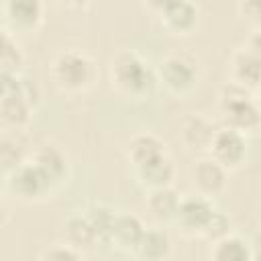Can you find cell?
Segmentation results:
<instances>
[{
	"instance_id": "83f0119b",
	"label": "cell",
	"mask_w": 261,
	"mask_h": 261,
	"mask_svg": "<svg viewBox=\"0 0 261 261\" xmlns=\"http://www.w3.org/2000/svg\"><path fill=\"white\" fill-rule=\"evenodd\" d=\"M247 49H249L251 53H255V55L261 59V29H257V31H253V33L249 35Z\"/></svg>"
},
{
	"instance_id": "d6986e66",
	"label": "cell",
	"mask_w": 261,
	"mask_h": 261,
	"mask_svg": "<svg viewBox=\"0 0 261 261\" xmlns=\"http://www.w3.org/2000/svg\"><path fill=\"white\" fill-rule=\"evenodd\" d=\"M181 198L177 196V192L167 186V188H157V190H149L145 206L149 210V214L157 220H171L177 214Z\"/></svg>"
},
{
	"instance_id": "277c9868",
	"label": "cell",
	"mask_w": 261,
	"mask_h": 261,
	"mask_svg": "<svg viewBox=\"0 0 261 261\" xmlns=\"http://www.w3.org/2000/svg\"><path fill=\"white\" fill-rule=\"evenodd\" d=\"M18 80H20V75L2 73L0 122H2V130H8V133L22 130L29 124L31 112H33V104L22 96Z\"/></svg>"
},
{
	"instance_id": "4316f807",
	"label": "cell",
	"mask_w": 261,
	"mask_h": 261,
	"mask_svg": "<svg viewBox=\"0 0 261 261\" xmlns=\"http://www.w3.org/2000/svg\"><path fill=\"white\" fill-rule=\"evenodd\" d=\"M239 8L245 12L247 18H251V20H255V22L261 24V0H249V2H243V4H239Z\"/></svg>"
},
{
	"instance_id": "484cf974",
	"label": "cell",
	"mask_w": 261,
	"mask_h": 261,
	"mask_svg": "<svg viewBox=\"0 0 261 261\" xmlns=\"http://www.w3.org/2000/svg\"><path fill=\"white\" fill-rule=\"evenodd\" d=\"M41 261H82V253L69 247L67 243H59L45 249L41 255Z\"/></svg>"
},
{
	"instance_id": "ac0fdd59",
	"label": "cell",
	"mask_w": 261,
	"mask_h": 261,
	"mask_svg": "<svg viewBox=\"0 0 261 261\" xmlns=\"http://www.w3.org/2000/svg\"><path fill=\"white\" fill-rule=\"evenodd\" d=\"M31 161H35L53 184H59L67 175V157L57 145H41Z\"/></svg>"
},
{
	"instance_id": "44dd1931",
	"label": "cell",
	"mask_w": 261,
	"mask_h": 261,
	"mask_svg": "<svg viewBox=\"0 0 261 261\" xmlns=\"http://www.w3.org/2000/svg\"><path fill=\"white\" fill-rule=\"evenodd\" d=\"M6 12L20 29H31L41 20V4L37 0H12L6 4Z\"/></svg>"
},
{
	"instance_id": "7c38bea8",
	"label": "cell",
	"mask_w": 261,
	"mask_h": 261,
	"mask_svg": "<svg viewBox=\"0 0 261 261\" xmlns=\"http://www.w3.org/2000/svg\"><path fill=\"white\" fill-rule=\"evenodd\" d=\"M143 232H145V226H143L141 218L135 216V214L124 212V214H116L108 241H112L118 249L135 251L139 241H141V237H143Z\"/></svg>"
},
{
	"instance_id": "6da1fadb",
	"label": "cell",
	"mask_w": 261,
	"mask_h": 261,
	"mask_svg": "<svg viewBox=\"0 0 261 261\" xmlns=\"http://www.w3.org/2000/svg\"><path fill=\"white\" fill-rule=\"evenodd\" d=\"M112 86L128 96H145L155 86V73L133 49H122L110 59Z\"/></svg>"
},
{
	"instance_id": "603a6c76",
	"label": "cell",
	"mask_w": 261,
	"mask_h": 261,
	"mask_svg": "<svg viewBox=\"0 0 261 261\" xmlns=\"http://www.w3.org/2000/svg\"><path fill=\"white\" fill-rule=\"evenodd\" d=\"M0 161L4 167V173L8 175L10 171H14L20 163H24L22 159V147L16 143V133H2L0 139Z\"/></svg>"
},
{
	"instance_id": "4dcf8cb0",
	"label": "cell",
	"mask_w": 261,
	"mask_h": 261,
	"mask_svg": "<svg viewBox=\"0 0 261 261\" xmlns=\"http://www.w3.org/2000/svg\"><path fill=\"white\" fill-rule=\"evenodd\" d=\"M259 94H261V86H259Z\"/></svg>"
},
{
	"instance_id": "9a60e30c",
	"label": "cell",
	"mask_w": 261,
	"mask_h": 261,
	"mask_svg": "<svg viewBox=\"0 0 261 261\" xmlns=\"http://www.w3.org/2000/svg\"><path fill=\"white\" fill-rule=\"evenodd\" d=\"M169 251H171L169 234L157 226L145 228V232L135 249L137 257H141L143 261H165Z\"/></svg>"
},
{
	"instance_id": "ffe728a7",
	"label": "cell",
	"mask_w": 261,
	"mask_h": 261,
	"mask_svg": "<svg viewBox=\"0 0 261 261\" xmlns=\"http://www.w3.org/2000/svg\"><path fill=\"white\" fill-rule=\"evenodd\" d=\"M210 261H253V251L243 237L226 234L212 243Z\"/></svg>"
},
{
	"instance_id": "e0dca14e",
	"label": "cell",
	"mask_w": 261,
	"mask_h": 261,
	"mask_svg": "<svg viewBox=\"0 0 261 261\" xmlns=\"http://www.w3.org/2000/svg\"><path fill=\"white\" fill-rule=\"evenodd\" d=\"M173 173H175V167H173L171 157H167V153H163L161 157L137 167V177L149 190L167 188L171 184V179H173Z\"/></svg>"
},
{
	"instance_id": "2e32d148",
	"label": "cell",
	"mask_w": 261,
	"mask_h": 261,
	"mask_svg": "<svg viewBox=\"0 0 261 261\" xmlns=\"http://www.w3.org/2000/svg\"><path fill=\"white\" fill-rule=\"evenodd\" d=\"M163 153H165V145L151 133L135 135L126 145V157L135 165V169L153 161V159H157V157H161Z\"/></svg>"
},
{
	"instance_id": "30bf717a",
	"label": "cell",
	"mask_w": 261,
	"mask_h": 261,
	"mask_svg": "<svg viewBox=\"0 0 261 261\" xmlns=\"http://www.w3.org/2000/svg\"><path fill=\"white\" fill-rule=\"evenodd\" d=\"M63 237H65V243L69 247H73L75 251L80 253H86V251H92L100 239L98 230L92 226L90 218L84 214H73L65 220V228H63Z\"/></svg>"
},
{
	"instance_id": "5b68a950",
	"label": "cell",
	"mask_w": 261,
	"mask_h": 261,
	"mask_svg": "<svg viewBox=\"0 0 261 261\" xmlns=\"http://www.w3.org/2000/svg\"><path fill=\"white\" fill-rule=\"evenodd\" d=\"M53 186L55 184L35 161H24L14 171L8 173V188L14 192V196L27 202L47 196Z\"/></svg>"
},
{
	"instance_id": "ba28073f",
	"label": "cell",
	"mask_w": 261,
	"mask_h": 261,
	"mask_svg": "<svg viewBox=\"0 0 261 261\" xmlns=\"http://www.w3.org/2000/svg\"><path fill=\"white\" fill-rule=\"evenodd\" d=\"M210 157L216 159L224 167H237L245 155H247V141L245 135L239 130H232L228 126H222L216 130L212 145H210Z\"/></svg>"
},
{
	"instance_id": "5bb4252c",
	"label": "cell",
	"mask_w": 261,
	"mask_h": 261,
	"mask_svg": "<svg viewBox=\"0 0 261 261\" xmlns=\"http://www.w3.org/2000/svg\"><path fill=\"white\" fill-rule=\"evenodd\" d=\"M161 10V20L167 29L175 33H186L196 24V6L186 0H173V2H161L157 4Z\"/></svg>"
},
{
	"instance_id": "52a82bcc",
	"label": "cell",
	"mask_w": 261,
	"mask_h": 261,
	"mask_svg": "<svg viewBox=\"0 0 261 261\" xmlns=\"http://www.w3.org/2000/svg\"><path fill=\"white\" fill-rule=\"evenodd\" d=\"M214 214V206L210 202V198L206 196H186L181 198L179 202V208H177V214H175V222L179 224L181 230L186 232H192V234H202L206 224L210 222Z\"/></svg>"
},
{
	"instance_id": "d4e9b609",
	"label": "cell",
	"mask_w": 261,
	"mask_h": 261,
	"mask_svg": "<svg viewBox=\"0 0 261 261\" xmlns=\"http://www.w3.org/2000/svg\"><path fill=\"white\" fill-rule=\"evenodd\" d=\"M228 228H230V220H228V216L226 214H222L220 210H214V214H212V218H210V222L206 224V228H204V232H202V237H206L208 241H218V239H222V237H226V234H230L228 232Z\"/></svg>"
},
{
	"instance_id": "f1b7e54d",
	"label": "cell",
	"mask_w": 261,
	"mask_h": 261,
	"mask_svg": "<svg viewBox=\"0 0 261 261\" xmlns=\"http://www.w3.org/2000/svg\"><path fill=\"white\" fill-rule=\"evenodd\" d=\"M253 261H261V253H257V255H253Z\"/></svg>"
},
{
	"instance_id": "8992f818",
	"label": "cell",
	"mask_w": 261,
	"mask_h": 261,
	"mask_svg": "<svg viewBox=\"0 0 261 261\" xmlns=\"http://www.w3.org/2000/svg\"><path fill=\"white\" fill-rule=\"evenodd\" d=\"M196 77H198L196 61L184 53H171L163 57L159 63V80L171 92H186L188 88L194 86Z\"/></svg>"
},
{
	"instance_id": "f546056e",
	"label": "cell",
	"mask_w": 261,
	"mask_h": 261,
	"mask_svg": "<svg viewBox=\"0 0 261 261\" xmlns=\"http://www.w3.org/2000/svg\"><path fill=\"white\" fill-rule=\"evenodd\" d=\"M259 220H261V208H259Z\"/></svg>"
},
{
	"instance_id": "7a4b0ae2",
	"label": "cell",
	"mask_w": 261,
	"mask_h": 261,
	"mask_svg": "<svg viewBox=\"0 0 261 261\" xmlns=\"http://www.w3.org/2000/svg\"><path fill=\"white\" fill-rule=\"evenodd\" d=\"M220 114L224 120V126L239 130V133H249L255 130L261 124V110L257 102L249 96L247 88L230 82L222 88L220 92Z\"/></svg>"
},
{
	"instance_id": "8fae6325",
	"label": "cell",
	"mask_w": 261,
	"mask_h": 261,
	"mask_svg": "<svg viewBox=\"0 0 261 261\" xmlns=\"http://www.w3.org/2000/svg\"><path fill=\"white\" fill-rule=\"evenodd\" d=\"M216 130L218 128H214V124L206 116L192 114L181 124V141L192 151H208Z\"/></svg>"
},
{
	"instance_id": "7402d4cb",
	"label": "cell",
	"mask_w": 261,
	"mask_h": 261,
	"mask_svg": "<svg viewBox=\"0 0 261 261\" xmlns=\"http://www.w3.org/2000/svg\"><path fill=\"white\" fill-rule=\"evenodd\" d=\"M0 63H2V73L20 75V67H22V51H20L16 39H12L10 31H6V29L2 31Z\"/></svg>"
},
{
	"instance_id": "4fadbf2b",
	"label": "cell",
	"mask_w": 261,
	"mask_h": 261,
	"mask_svg": "<svg viewBox=\"0 0 261 261\" xmlns=\"http://www.w3.org/2000/svg\"><path fill=\"white\" fill-rule=\"evenodd\" d=\"M234 84L243 88H259L261 86V59L251 53L247 47L237 49L230 59Z\"/></svg>"
},
{
	"instance_id": "9c48e42d",
	"label": "cell",
	"mask_w": 261,
	"mask_h": 261,
	"mask_svg": "<svg viewBox=\"0 0 261 261\" xmlns=\"http://www.w3.org/2000/svg\"><path fill=\"white\" fill-rule=\"evenodd\" d=\"M192 179H194V186L198 188L200 196L212 198V196L220 194L226 186V167L220 165L212 157H204V159L196 161V165L192 169Z\"/></svg>"
},
{
	"instance_id": "3957f363",
	"label": "cell",
	"mask_w": 261,
	"mask_h": 261,
	"mask_svg": "<svg viewBox=\"0 0 261 261\" xmlns=\"http://www.w3.org/2000/svg\"><path fill=\"white\" fill-rule=\"evenodd\" d=\"M94 63L92 59L77 49H65L55 55L51 63L53 82L67 92H80L94 82Z\"/></svg>"
},
{
	"instance_id": "cb8c5ba5",
	"label": "cell",
	"mask_w": 261,
	"mask_h": 261,
	"mask_svg": "<svg viewBox=\"0 0 261 261\" xmlns=\"http://www.w3.org/2000/svg\"><path fill=\"white\" fill-rule=\"evenodd\" d=\"M86 216L90 218L92 226L98 230L100 239H108L110 237V230H112V224H114V218H116V212L104 204H94L92 208L86 210Z\"/></svg>"
}]
</instances>
